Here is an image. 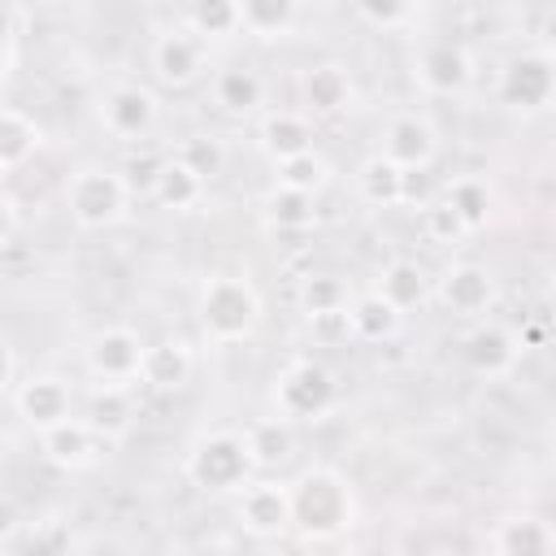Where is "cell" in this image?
I'll return each instance as SVG.
<instances>
[{"label":"cell","mask_w":556,"mask_h":556,"mask_svg":"<svg viewBox=\"0 0 556 556\" xmlns=\"http://www.w3.org/2000/svg\"><path fill=\"white\" fill-rule=\"evenodd\" d=\"M195 317L213 343H243L261 326V295L243 274H213L200 287Z\"/></svg>","instance_id":"cell-1"},{"label":"cell","mask_w":556,"mask_h":556,"mask_svg":"<svg viewBox=\"0 0 556 556\" xmlns=\"http://www.w3.org/2000/svg\"><path fill=\"white\" fill-rule=\"evenodd\" d=\"M356 517V500L334 469H308L291 486V526L304 539H339Z\"/></svg>","instance_id":"cell-2"},{"label":"cell","mask_w":556,"mask_h":556,"mask_svg":"<svg viewBox=\"0 0 556 556\" xmlns=\"http://www.w3.org/2000/svg\"><path fill=\"white\" fill-rule=\"evenodd\" d=\"M182 473L191 478V486L213 491V495H226V491L248 486L256 469H252L243 430H208V434H200L191 443L187 460H182Z\"/></svg>","instance_id":"cell-3"},{"label":"cell","mask_w":556,"mask_h":556,"mask_svg":"<svg viewBox=\"0 0 556 556\" xmlns=\"http://www.w3.org/2000/svg\"><path fill=\"white\" fill-rule=\"evenodd\" d=\"M130 204V182L117 169L104 165H83L65 182V208L83 230H109L126 217Z\"/></svg>","instance_id":"cell-4"},{"label":"cell","mask_w":556,"mask_h":556,"mask_svg":"<svg viewBox=\"0 0 556 556\" xmlns=\"http://www.w3.org/2000/svg\"><path fill=\"white\" fill-rule=\"evenodd\" d=\"M143 339L130 326H104L87 339L83 365L91 374V387H139V365H143Z\"/></svg>","instance_id":"cell-5"},{"label":"cell","mask_w":556,"mask_h":556,"mask_svg":"<svg viewBox=\"0 0 556 556\" xmlns=\"http://www.w3.org/2000/svg\"><path fill=\"white\" fill-rule=\"evenodd\" d=\"M334 404V374L317 361H291L274 382V417L282 421H317Z\"/></svg>","instance_id":"cell-6"},{"label":"cell","mask_w":556,"mask_h":556,"mask_svg":"<svg viewBox=\"0 0 556 556\" xmlns=\"http://www.w3.org/2000/svg\"><path fill=\"white\" fill-rule=\"evenodd\" d=\"M500 104L521 113V117H534L552 104L556 96V61L552 52H521L513 56L504 70H500V87H495Z\"/></svg>","instance_id":"cell-7"},{"label":"cell","mask_w":556,"mask_h":556,"mask_svg":"<svg viewBox=\"0 0 556 556\" xmlns=\"http://www.w3.org/2000/svg\"><path fill=\"white\" fill-rule=\"evenodd\" d=\"M413 83L434 96V100H452L465 96V87L473 83V56L465 43L456 39H426L413 56Z\"/></svg>","instance_id":"cell-8"},{"label":"cell","mask_w":556,"mask_h":556,"mask_svg":"<svg viewBox=\"0 0 556 556\" xmlns=\"http://www.w3.org/2000/svg\"><path fill=\"white\" fill-rule=\"evenodd\" d=\"M161 117V104H156V91L143 87V83H113L104 96H100V126L104 135H113L117 143H139L152 135Z\"/></svg>","instance_id":"cell-9"},{"label":"cell","mask_w":556,"mask_h":556,"mask_svg":"<svg viewBox=\"0 0 556 556\" xmlns=\"http://www.w3.org/2000/svg\"><path fill=\"white\" fill-rule=\"evenodd\" d=\"M434 295L447 313L456 317H469V321H482L491 308H495V274L478 261H452L439 278H434Z\"/></svg>","instance_id":"cell-10"},{"label":"cell","mask_w":556,"mask_h":556,"mask_svg":"<svg viewBox=\"0 0 556 556\" xmlns=\"http://www.w3.org/2000/svg\"><path fill=\"white\" fill-rule=\"evenodd\" d=\"M239 526L252 539H278L291 530V486L278 478H252L248 486H239V504H235Z\"/></svg>","instance_id":"cell-11"},{"label":"cell","mask_w":556,"mask_h":556,"mask_svg":"<svg viewBox=\"0 0 556 556\" xmlns=\"http://www.w3.org/2000/svg\"><path fill=\"white\" fill-rule=\"evenodd\" d=\"M152 74L165 83V87H191L208 74V48L187 30V26H174L165 35L152 39Z\"/></svg>","instance_id":"cell-12"},{"label":"cell","mask_w":556,"mask_h":556,"mask_svg":"<svg viewBox=\"0 0 556 556\" xmlns=\"http://www.w3.org/2000/svg\"><path fill=\"white\" fill-rule=\"evenodd\" d=\"M13 404H17V417H22L35 434H43V430H52V426H61V421L74 417L70 382L56 378V374H35V378L17 382Z\"/></svg>","instance_id":"cell-13"},{"label":"cell","mask_w":556,"mask_h":556,"mask_svg":"<svg viewBox=\"0 0 556 556\" xmlns=\"http://www.w3.org/2000/svg\"><path fill=\"white\" fill-rule=\"evenodd\" d=\"M439 152V135L430 126V117L421 113H400L387 122V135H382V156L391 165H400L404 174H417V169H430Z\"/></svg>","instance_id":"cell-14"},{"label":"cell","mask_w":556,"mask_h":556,"mask_svg":"<svg viewBox=\"0 0 556 556\" xmlns=\"http://www.w3.org/2000/svg\"><path fill=\"white\" fill-rule=\"evenodd\" d=\"M465 365L478 374V378H508L517 369V356H521V339L500 326V321H478L469 334H465V348H460Z\"/></svg>","instance_id":"cell-15"},{"label":"cell","mask_w":556,"mask_h":556,"mask_svg":"<svg viewBox=\"0 0 556 556\" xmlns=\"http://www.w3.org/2000/svg\"><path fill=\"white\" fill-rule=\"evenodd\" d=\"M39 452H43L48 465H56V469H65V473H78V469L96 465L100 439L87 430L83 417H70V421H61V426H52V430L39 434Z\"/></svg>","instance_id":"cell-16"},{"label":"cell","mask_w":556,"mask_h":556,"mask_svg":"<svg viewBox=\"0 0 556 556\" xmlns=\"http://www.w3.org/2000/svg\"><path fill=\"white\" fill-rule=\"evenodd\" d=\"M83 421L100 443L126 439L135 430V391H126V387H91Z\"/></svg>","instance_id":"cell-17"},{"label":"cell","mask_w":556,"mask_h":556,"mask_svg":"<svg viewBox=\"0 0 556 556\" xmlns=\"http://www.w3.org/2000/svg\"><path fill=\"white\" fill-rule=\"evenodd\" d=\"M265 156L278 165V161H291L300 152H313V117L300 113V109H274L261 117V130H256Z\"/></svg>","instance_id":"cell-18"},{"label":"cell","mask_w":556,"mask_h":556,"mask_svg":"<svg viewBox=\"0 0 556 556\" xmlns=\"http://www.w3.org/2000/svg\"><path fill=\"white\" fill-rule=\"evenodd\" d=\"M191 369H195V356L182 339H161V343H148L143 348V365H139V387H152V391H178L191 382Z\"/></svg>","instance_id":"cell-19"},{"label":"cell","mask_w":556,"mask_h":556,"mask_svg":"<svg viewBox=\"0 0 556 556\" xmlns=\"http://www.w3.org/2000/svg\"><path fill=\"white\" fill-rule=\"evenodd\" d=\"M304 91V113L308 117H330V113H343L352 100H356V83L343 65L326 61V65H313L300 83Z\"/></svg>","instance_id":"cell-20"},{"label":"cell","mask_w":556,"mask_h":556,"mask_svg":"<svg viewBox=\"0 0 556 556\" xmlns=\"http://www.w3.org/2000/svg\"><path fill=\"white\" fill-rule=\"evenodd\" d=\"M148 191H152V200H156L161 208H169V213H191V208H200V204H204L208 182H204V178H195L178 156H165V161L152 169Z\"/></svg>","instance_id":"cell-21"},{"label":"cell","mask_w":556,"mask_h":556,"mask_svg":"<svg viewBox=\"0 0 556 556\" xmlns=\"http://www.w3.org/2000/svg\"><path fill=\"white\" fill-rule=\"evenodd\" d=\"M556 547V534L543 517H504L491 534V556H552Z\"/></svg>","instance_id":"cell-22"},{"label":"cell","mask_w":556,"mask_h":556,"mask_svg":"<svg viewBox=\"0 0 556 556\" xmlns=\"http://www.w3.org/2000/svg\"><path fill=\"white\" fill-rule=\"evenodd\" d=\"M352 187H356V200L369 208H400L404 204V169L391 165L382 152H374L356 165Z\"/></svg>","instance_id":"cell-23"},{"label":"cell","mask_w":556,"mask_h":556,"mask_svg":"<svg viewBox=\"0 0 556 556\" xmlns=\"http://www.w3.org/2000/svg\"><path fill=\"white\" fill-rule=\"evenodd\" d=\"M374 291L404 317V313H413V308H421L430 300V274L417 261H391Z\"/></svg>","instance_id":"cell-24"},{"label":"cell","mask_w":556,"mask_h":556,"mask_svg":"<svg viewBox=\"0 0 556 556\" xmlns=\"http://www.w3.org/2000/svg\"><path fill=\"white\" fill-rule=\"evenodd\" d=\"M213 100H217L222 113H235V117L256 113L265 104V78L256 70H248V65L217 70L213 74Z\"/></svg>","instance_id":"cell-25"},{"label":"cell","mask_w":556,"mask_h":556,"mask_svg":"<svg viewBox=\"0 0 556 556\" xmlns=\"http://www.w3.org/2000/svg\"><path fill=\"white\" fill-rule=\"evenodd\" d=\"M239 4V30L256 39H287L300 22L295 0H235Z\"/></svg>","instance_id":"cell-26"},{"label":"cell","mask_w":556,"mask_h":556,"mask_svg":"<svg viewBox=\"0 0 556 556\" xmlns=\"http://www.w3.org/2000/svg\"><path fill=\"white\" fill-rule=\"evenodd\" d=\"M400 326H404V317L378 291H365V295H356L348 304V330L361 343H387V339H395Z\"/></svg>","instance_id":"cell-27"},{"label":"cell","mask_w":556,"mask_h":556,"mask_svg":"<svg viewBox=\"0 0 556 556\" xmlns=\"http://www.w3.org/2000/svg\"><path fill=\"white\" fill-rule=\"evenodd\" d=\"M43 148V130L22 109H0V169H22Z\"/></svg>","instance_id":"cell-28"},{"label":"cell","mask_w":556,"mask_h":556,"mask_svg":"<svg viewBox=\"0 0 556 556\" xmlns=\"http://www.w3.org/2000/svg\"><path fill=\"white\" fill-rule=\"evenodd\" d=\"M182 26H187L204 48L243 35V30H239V4H235V0H195V4L182 13Z\"/></svg>","instance_id":"cell-29"},{"label":"cell","mask_w":556,"mask_h":556,"mask_svg":"<svg viewBox=\"0 0 556 556\" xmlns=\"http://www.w3.org/2000/svg\"><path fill=\"white\" fill-rule=\"evenodd\" d=\"M439 200L460 217V226H465L469 235L482 230L486 217H491V187H486V178H478V174H460V178H452V182L443 187Z\"/></svg>","instance_id":"cell-30"},{"label":"cell","mask_w":556,"mask_h":556,"mask_svg":"<svg viewBox=\"0 0 556 556\" xmlns=\"http://www.w3.org/2000/svg\"><path fill=\"white\" fill-rule=\"evenodd\" d=\"M243 443H248L252 469H274V465H282V460L291 456L295 434H291V421H282V417H261V421H252V426L243 430Z\"/></svg>","instance_id":"cell-31"},{"label":"cell","mask_w":556,"mask_h":556,"mask_svg":"<svg viewBox=\"0 0 556 556\" xmlns=\"http://www.w3.org/2000/svg\"><path fill=\"white\" fill-rule=\"evenodd\" d=\"M265 226L278 230V235H304V230L317 226V200L313 195H300V191L274 187L265 195Z\"/></svg>","instance_id":"cell-32"},{"label":"cell","mask_w":556,"mask_h":556,"mask_svg":"<svg viewBox=\"0 0 556 556\" xmlns=\"http://www.w3.org/2000/svg\"><path fill=\"white\" fill-rule=\"evenodd\" d=\"M326 182H330V165H326V156L317 148L274 165V187H282V191H300V195H313L317 200V191Z\"/></svg>","instance_id":"cell-33"},{"label":"cell","mask_w":556,"mask_h":556,"mask_svg":"<svg viewBox=\"0 0 556 556\" xmlns=\"http://www.w3.org/2000/svg\"><path fill=\"white\" fill-rule=\"evenodd\" d=\"M295 300H300V313L313 321V317H330V313H348V287L334 278V274H313V278H304L300 282V291H295Z\"/></svg>","instance_id":"cell-34"},{"label":"cell","mask_w":556,"mask_h":556,"mask_svg":"<svg viewBox=\"0 0 556 556\" xmlns=\"http://www.w3.org/2000/svg\"><path fill=\"white\" fill-rule=\"evenodd\" d=\"M174 156H178L195 178H204V182H213V178L222 174V165H226V148H222V139H213V135H191V139H182Z\"/></svg>","instance_id":"cell-35"},{"label":"cell","mask_w":556,"mask_h":556,"mask_svg":"<svg viewBox=\"0 0 556 556\" xmlns=\"http://www.w3.org/2000/svg\"><path fill=\"white\" fill-rule=\"evenodd\" d=\"M352 13H356L361 22H369L374 30H404L408 22H417V17H421V9H417V4H378V0H361Z\"/></svg>","instance_id":"cell-36"},{"label":"cell","mask_w":556,"mask_h":556,"mask_svg":"<svg viewBox=\"0 0 556 556\" xmlns=\"http://www.w3.org/2000/svg\"><path fill=\"white\" fill-rule=\"evenodd\" d=\"M421 226H426V235L434 239V243H460L469 230L460 226V217L443 204V200H426V208H421Z\"/></svg>","instance_id":"cell-37"},{"label":"cell","mask_w":556,"mask_h":556,"mask_svg":"<svg viewBox=\"0 0 556 556\" xmlns=\"http://www.w3.org/2000/svg\"><path fill=\"white\" fill-rule=\"evenodd\" d=\"M65 552H70V534L56 521H43L22 539V556H65Z\"/></svg>","instance_id":"cell-38"},{"label":"cell","mask_w":556,"mask_h":556,"mask_svg":"<svg viewBox=\"0 0 556 556\" xmlns=\"http://www.w3.org/2000/svg\"><path fill=\"white\" fill-rule=\"evenodd\" d=\"M308 330H313V339H321V343H348V339H352V330H348V313L313 317Z\"/></svg>","instance_id":"cell-39"},{"label":"cell","mask_w":556,"mask_h":556,"mask_svg":"<svg viewBox=\"0 0 556 556\" xmlns=\"http://www.w3.org/2000/svg\"><path fill=\"white\" fill-rule=\"evenodd\" d=\"M9 61H13V13L0 9V74L9 70Z\"/></svg>","instance_id":"cell-40"},{"label":"cell","mask_w":556,"mask_h":556,"mask_svg":"<svg viewBox=\"0 0 556 556\" xmlns=\"http://www.w3.org/2000/svg\"><path fill=\"white\" fill-rule=\"evenodd\" d=\"M13 378H17V356H13V348L0 339V391H9Z\"/></svg>","instance_id":"cell-41"},{"label":"cell","mask_w":556,"mask_h":556,"mask_svg":"<svg viewBox=\"0 0 556 556\" xmlns=\"http://www.w3.org/2000/svg\"><path fill=\"white\" fill-rule=\"evenodd\" d=\"M13 230H17V208L9 195H0V248L13 239Z\"/></svg>","instance_id":"cell-42"},{"label":"cell","mask_w":556,"mask_h":556,"mask_svg":"<svg viewBox=\"0 0 556 556\" xmlns=\"http://www.w3.org/2000/svg\"><path fill=\"white\" fill-rule=\"evenodd\" d=\"M269 556H308L304 547H278V552H269Z\"/></svg>","instance_id":"cell-43"},{"label":"cell","mask_w":556,"mask_h":556,"mask_svg":"<svg viewBox=\"0 0 556 556\" xmlns=\"http://www.w3.org/2000/svg\"><path fill=\"white\" fill-rule=\"evenodd\" d=\"M0 182H4V169H0Z\"/></svg>","instance_id":"cell-44"},{"label":"cell","mask_w":556,"mask_h":556,"mask_svg":"<svg viewBox=\"0 0 556 556\" xmlns=\"http://www.w3.org/2000/svg\"><path fill=\"white\" fill-rule=\"evenodd\" d=\"M0 556H4V547H0Z\"/></svg>","instance_id":"cell-45"}]
</instances>
